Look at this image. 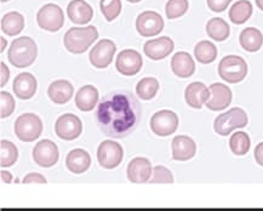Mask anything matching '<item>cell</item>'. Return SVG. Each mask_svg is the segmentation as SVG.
I'll use <instances>...</instances> for the list:
<instances>
[{"label":"cell","instance_id":"4fadbf2b","mask_svg":"<svg viewBox=\"0 0 263 211\" xmlns=\"http://www.w3.org/2000/svg\"><path fill=\"white\" fill-rule=\"evenodd\" d=\"M143 66V60L142 56L140 55V52L135 51V50L127 49L121 51L118 55L116 67L117 70L121 73L123 75H136L140 72L141 68Z\"/></svg>","mask_w":263,"mask_h":211},{"label":"cell","instance_id":"b9f144b4","mask_svg":"<svg viewBox=\"0 0 263 211\" xmlns=\"http://www.w3.org/2000/svg\"><path fill=\"white\" fill-rule=\"evenodd\" d=\"M0 176H2V181L5 183H11L12 181V175L8 171H5V170H2V172H0Z\"/></svg>","mask_w":263,"mask_h":211},{"label":"cell","instance_id":"7402d4cb","mask_svg":"<svg viewBox=\"0 0 263 211\" xmlns=\"http://www.w3.org/2000/svg\"><path fill=\"white\" fill-rule=\"evenodd\" d=\"M171 69L180 78H190L194 74L195 63L188 52L175 53L171 60Z\"/></svg>","mask_w":263,"mask_h":211},{"label":"cell","instance_id":"7bdbcfd3","mask_svg":"<svg viewBox=\"0 0 263 211\" xmlns=\"http://www.w3.org/2000/svg\"><path fill=\"white\" fill-rule=\"evenodd\" d=\"M0 42H2V49H0V52H3L5 50V46H6V44H8V42H6L4 36H2V38H0Z\"/></svg>","mask_w":263,"mask_h":211},{"label":"cell","instance_id":"8d00e7d4","mask_svg":"<svg viewBox=\"0 0 263 211\" xmlns=\"http://www.w3.org/2000/svg\"><path fill=\"white\" fill-rule=\"evenodd\" d=\"M151 183H174L173 172L165 166H156L153 169V177Z\"/></svg>","mask_w":263,"mask_h":211},{"label":"cell","instance_id":"484cf974","mask_svg":"<svg viewBox=\"0 0 263 211\" xmlns=\"http://www.w3.org/2000/svg\"><path fill=\"white\" fill-rule=\"evenodd\" d=\"M239 42H240L241 48L245 51L256 52L261 49L263 44V35L257 28L249 27L241 32L240 36H239Z\"/></svg>","mask_w":263,"mask_h":211},{"label":"cell","instance_id":"9a60e30c","mask_svg":"<svg viewBox=\"0 0 263 211\" xmlns=\"http://www.w3.org/2000/svg\"><path fill=\"white\" fill-rule=\"evenodd\" d=\"M210 99L206 101V107L210 110L217 112L228 108L232 102V91L227 85L215 83L210 85Z\"/></svg>","mask_w":263,"mask_h":211},{"label":"cell","instance_id":"52a82bcc","mask_svg":"<svg viewBox=\"0 0 263 211\" xmlns=\"http://www.w3.org/2000/svg\"><path fill=\"white\" fill-rule=\"evenodd\" d=\"M124 158V149L119 143L112 140H106L97 148V160L103 169H116Z\"/></svg>","mask_w":263,"mask_h":211},{"label":"cell","instance_id":"44dd1931","mask_svg":"<svg viewBox=\"0 0 263 211\" xmlns=\"http://www.w3.org/2000/svg\"><path fill=\"white\" fill-rule=\"evenodd\" d=\"M197 146L188 136H176L173 141V158L178 162H185L195 156Z\"/></svg>","mask_w":263,"mask_h":211},{"label":"cell","instance_id":"d4e9b609","mask_svg":"<svg viewBox=\"0 0 263 211\" xmlns=\"http://www.w3.org/2000/svg\"><path fill=\"white\" fill-rule=\"evenodd\" d=\"M99 101V91L95 86L85 85L78 90L76 95V106L82 112H90Z\"/></svg>","mask_w":263,"mask_h":211},{"label":"cell","instance_id":"30bf717a","mask_svg":"<svg viewBox=\"0 0 263 211\" xmlns=\"http://www.w3.org/2000/svg\"><path fill=\"white\" fill-rule=\"evenodd\" d=\"M178 128V117L173 110H159L151 119V129L156 135L170 136Z\"/></svg>","mask_w":263,"mask_h":211},{"label":"cell","instance_id":"603a6c76","mask_svg":"<svg viewBox=\"0 0 263 211\" xmlns=\"http://www.w3.org/2000/svg\"><path fill=\"white\" fill-rule=\"evenodd\" d=\"M74 92L73 85L68 80H55L48 89V95L52 102L65 105L72 99Z\"/></svg>","mask_w":263,"mask_h":211},{"label":"cell","instance_id":"4316f807","mask_svg":"<svg viewBox=\"0 0 263 211\" xmlns=\"http://www.w3.org/2000/svg\"><path fill=\"white\" fill-rule=\"evenodd\" d=\"M2 31L10 36L17 35L25 28V17L20 12L12 11L3 16L0 22Z\"/></svg>","mask_w":263,"mask_h":211},{"label":"cell","instance_id":"e0dca14e","mask_svg":"<svg viewBox=\"0 0 263 211\" xmlns=\"http://www.w3.org/2000/svg\"><path fill=\"white\" fill-rule=\"evenodd\" d=\"M152 164L146 158H135L127 165V179L133 183H146L151 180Z\"/></svg>","mask_w":263,"mask_h":211},{"label":"cell","instance_id":"d6986e66","mask_svg":"<svg viewBox=\"0 0 263 211\" xmlns=\"http://www.w3.org/2000/svg\"><path fill=\"white\" fill-rule=\"evenodd\" d=\"M184 99L187 105L194 109H200L204 103L210 99V90H209L205 84L200 82L192 83L187 86L184 91Z\"/></svg>","mask_w":263,"mask_h":211},{"label":"cell","instance_id":"7c38bea8","mask_svg":"<svg viewBox=\"0 0 263 211\" xmlns=\"http://www.w3.org/2000/svg\"><path fill=\"white\" fill-rule=\"evenodd\" d=\"M59 148L50 140L40 141L33 148V159L40 167H51L59 162Z\"/></svg>","mask_w":263,"mask_h":211},{"label":"cell","instance_id":"ffe728a7","mask_svg":"<svg viewBox=\"0 0 263 211\" xmlns=\"http://www.w3.org/2000/svg\"><path fill=\"white\" fill-rule=\"evenodd\" d=\"M67 13L76 25H86L93 17V10L85 0H72L67 8Z\"/></svg>","mask_w":263,"mask_h":211},{"label":"cell","instance_id":"60d3db41","mask_svg":"<svg viewBox=\"0 0 263 211\" xmlns=\"http://www.w3.org/2000/svg\"><path fill=\"white\" fill-rule=\"evenodd\" d=\"M255 159L258 165L263 166V142L258 143L255 148Z\"/></svg>","mask_w":263,"mask_h":211},{"label":"cell","instance_id":"f1b7e54d","mask_svg":"<svg viewBox=\"0 0 263 211\" xmlns=\"http://www.w3.org/2000/svg\"><path fill=\"white\" fill-rule=\"evenodd\" d=\"M206 33L215 42H224L229 36L231 29L228 23L220 17L211 18L206 25Z\"/></svg>","mask_w":263,"mask_h":211},{"label":"cell","instance_id":"6da1fadb","mask_svg":"<svg viewBox=\"0 0 263 211\" xmlns=\"http://www.w3.org/2000/svg\"><path fill=\"white\" fill-rule=\"evenodd\" d=\"M141 106L136 96L127 90L108 93L96 110V122L101 131L112 139H124L137 128Z\"/></svg>","mask_w":263,"mask_h":211},{"label":"cell","instance_id":"8992f818","mask_svg":"<svg viewBox=\"0 0 263 211\" xmlns=\"http://www.w3.org/2000/svg\"><path fill=\"white\" fill-rule=\"evenodd\" d=\"M43 132V122L34 113H26L18 117L15 123V133L22 142H33Z\"/></svg>","mask_w":263,"mask_h":211},{"label":"cell","instance_id":"74e56055","mask_svg":"<svg viewBox=\"0 0 263 211\" xmlns=\"http://www.w3.org/2000/svg\"><path fill=\"white\" fill-rule=\"evenodd\" d=\"M208 6L211 11L214 12H223L228 5L231 4L232 0H206Z\"/></svg>","mask_w":263,"mask_h":211},{"label":"cell","instance_id":"ee69618b","mask_svg":"<svg viewBox=\"0 0 263 211\" xmlns=\"http://www.w3.org/2000/svg\"><path fill=\"white\" fill-rule=\"evenodd\" d=\"M256 5L258 6L259 10H262L263 11V0H256Z\"/></svg>","mask_w":263,"mask_h":211},{"label":"cell","instance_id":"ac0fdd59","mask_svg":"<svg viewBox=\"0 0 263 211\" xmlns=\"http://www.w3.org/2000/svg\"><path fill=\"white\" fill-rule=\"evenodd\" d=\"M38 83L35 76L30 73H21L13 80L12 90L20 100H30L35 95Z\"/></svg>","mask_w":263,"mask_h":211},{"label":"cell","instance_id":"ba28073f","mask_svg":"<svg viewBox=\"0 0 263 211\" xmlns=\"http://www.w3.org/2000/svg\"><path fill=\"white\" fill-rule=\"evenodd\" d=\"M39 27L46 32H59L65 23V15L62 9L56 4H46L39 10L36 15Z\"/></svg>","mask_w":263,"mask_h":211},{"label":"cell","instance_id":"f546056e","mask_svg":"<svg viewBox=\"0 0 263 211\" xmlns=\"http://www.w3.org/2000/svg\"><path fill=\"white\" fill-rule=\"evenodd\" d=\"M194 55L197 61L203 63V65H208V63L214 62L215 59L217 57V48L211 42L203 40L195 46Z\"/></svg>","mask_w":263,"mask_h":211},{"label":"cell","instance_id":"f35d334b","mask_svg":"<svg viewBox=\"0 0 263 211\" xmlns=\"http://www.w3.org/2000/svg\"><path fill=\"white\" fill-rule=\"evenodd\" d=\"M22 182L27 183V185H30V183H43V185H45L48 181H46L45 177L38 172H30L23 179Z\"/></svg>","mask_w":263,"mask_h":211},{"label":"cell","instance_id":"2e32d148","mask_svg":"<svg viewBox=\"0 0 263 211\" xmlns=\"http://www.w3.org/2000/svg\"><path fill=\"white\" fill-rule=\"evenodd\" d=\"M175 48L173 39L168 36H160L158 39L148 40L143 46V51L153 61H159L167 57Z\"/></svg>","mask_w":263,"mask_h":211},{"label":"cell","instance_id":"4dcf8cb0","mask_svg":"<svg viewBox=\"0 0 263 211\" xmlns=\"http://www.w3.org/2000/svg\"><path fill=\"white\" fill-rule=\"evenodd\" d=\"M18 150L17 147L8 140H2L0 142V166L10 167L17 162Z\"/></svg>","mask_w":263,"mask_h":211},{"label":"cell","instance_id":"277c9868","mask_svg":"<svg viewBox=\"0 0 263 211\" xmlns=\"http://www.w3.org/2000/svg\"><path fill=\"white\" fill-rule=\"evenodd\" d=\"M248 125V114L244 109L235 108L229 109L228 112L222 113L215 119L214 129L221 136H227L235 129L245 128Z\"/></svg>","mask_w":263,"mask_h":211},{"label":"cell","instance_id":"8fae6325","mask_svg":"<svg viewBox=\"0 0 263 211\" xmlns=\"http://www.w3.org/2000/svg\"><path fill=\"white\" fill-rule=\"evenodd\" d=\"M117 51V46L112 40L102 39L93 46L90 51V63L96 68H107L113 61L114 53Z\"/></svg>","mask_w":263,"mask_h":211},{"label":"cell","instance_id":"ab89813d","mask_svg":"<svg viewBox=\"0 0 263 211\" xmlns=\"http://www.w3.org/2000/svg\"><path fill=\"white\" fill-rule=\"evenodd\" d=\"M0 69H2L0 70V73H2V76H0V80H2V82H0V86H2V88H4L5 84L8 83V80H9L10 72H9V68L6 67L4 62L0 63Z\"/></svg>","mask_w":263,"mask_h":211},{"label":"cell","instance_id":"d590c367","mask_svg":"<svg viewBox=\"0 0 263 211\" xmlns=\"http://www.w3.org/2000/svg\"><path fill=\"white\" fill-rule=\"evenodd\" d=\"M15 100H13L11 93L6 91L0 92V117L3 119L12 114L13 110H15Z\"/></svg>","mask_w":263,"mask_h":211},{"label":"cell","instance_id":"1f68e13d","mask_svg":"<svg viewBox=\"0 0 263 211\" xmlns=\"http://www.w3.org/2000/svg\"><path fill=\"white\" fill-rule=\"evenodd\" d=\"M251 146V141L249 135L244 131H238L232 135L229 140V147L235 156H245L249 152Z\"/></svg>","mask_w":263,"mask_h":211},{"label":"cell","instance_id":"bcb514c9","mask_svg":"<svg viewBox=\"0 0 263 211\" xmlns=\"http://www.w3.org/2000/svg\"><path fill=\"white\" fill-rule=\"evenodd\" d=\"M0 2H2V3H6V2H9V0H0Z\"/></svg>","mask_w":263,"mask_h":211},{"label":"cell","instance_id":"83f0119b","mask_svg":"<svg viewBox=\"0 0 263 211\" xmlns=\"http://www.w3.org/2000/svg\"><path fill=\"white\" fill-rule=\"evenodd\" d=\"M252 5L249 0H239L229 10V20L234 25H242L251 17Z\"/></svg>","mask_w":263,"mask_h":211},{"label":"cell","instance_id":"e575fe53","mask_svg":"<svg viewBox=\"0 0 263 211\" xmlns=\"http://www.w3.org/2000/svg\"><path fill=\"white\" fill-rule=\"evenodd\" d=\"M188 0H168L166 3V16L168 20L178 18L181 16H183L188 10Z\"/></svg>","mask_w":263,"mask_h":211},{"label":"cell","instance_id":"d6a6232c","mask_svg":"<svg viewBox=\"0 0 263 211\" xmlns=\"http://www.w3.org/2000/svg\"><path fill=\"white\" fill-rule=\"evenodd\" d=\"M159 90V83L156 78H143L140 80L136 86L137 96L144 101H149L157 95Z\"/></svg>","mask_w":263,"mask_h":211},{"label":"cell","instance_id":"f6af8a7d","mask_svg":"<svg viewBox=\"0 0 263 211\" xmlns=\"http://www.w3.org/2000/svg\"><path fill=\"white\" fill-rule=\"evenodd\" d=\"M126 2H129V3H133V4H135V3H140L141 0H126Z\"/></svg>","mask_w":263,"mask_h":211},{"label":"cell","instance_id":"836d02e7","mask_svg":"<svg viewBox=\"0 0 263 211\" xmlns=\"http://www.w3.org/2000/svg\"><path fill=\"white\" fill-rule=\"evenodd\" d=\"M100 9L107 21L112 22L120 15L121 2L120 0H101Z\"/></svg>","mask_w":263,"mask_h":211},{"label":"cell","instance_id":"3957f363","mask_svg":"<svg viewBox=\"0 0 263 211\" xmlns=\"http://www.w3.org/2000/svg\"><path fill=\"white\" fill-rule=\"evenodd\" d=\"M38 56V46L29 36H21L13 40L9 50V61L17 68H26L35 61Z\"/></svg>","mask_w":263,"mask_h":211},{"label":"cell","instance_id":"9c48e42d","mask_svg":"<svg viewBox=\"0 0 263 211\" xmlns=\"http://www.w3.org/2000/svg\"><path fill=\"white\" fill-rule=\"evenodd\" d=\"M82 131L83 123L76 114L67 113L56 120L55 132L61 140L73 141L82 135Z\"/></svg>","mask_w":263,"mask_h":211},{"label":"cell","instance_id":"5b68a950","mask_svg":"<svg viewBox=\"0 0 263 211\" xmlns=\"http://www.w3.org/2000/svg\"><path fill=\"white\" fill-rule=\"evenodd\" d=\"M218 74L227 83H240L248 74V65L240 56H226L218 65Z\"/></svg>","mask_w":263,"mask_h":211},{"label":"cell","instance_id":"5bb4252c","mask_svg":"<svg viewBox=\"0 0 263 211\" xmlns=\"http://www.w3.org/2000/svg\"><path fill=\"white\" fill-rule=\"evenodd\" d=\"M136 29L142 36L158 35L164 29L163 17L158 12L144 11L138 15L136 20Z\"/></svg>","mask_w":263,"mask_h":211},{"label":"cell","instance_id":"cb8c5ba5","mask_svg":"<svg viewBox=\"0 0 263 211\" xmlns=\"http://www.w3.org/2000/svg\"><path fill=\"white\" fill-rule=\"evenodd\" d=\"M91 165L90 154L84 149L70 150L66 158V166L73 174H83L87 171Z\"/></svg>","mask_w":263,"mask_h":211},{"label":"cell","instance_id":"7a4b0ae2","mask_svg":"<svg viewBox=\"0 0 263 211\" xmlns=\"http://www.w3.org/2000/svg\"><path fill=\"white\" fill-rule=\"evenodd\" d=\"M97 38L99 32L96 27H73L65 34L63 44L69 52L83 53L93 44V42H96Z\"/></svg>","mask_w":263,"mask_h":211}]
</instances>
